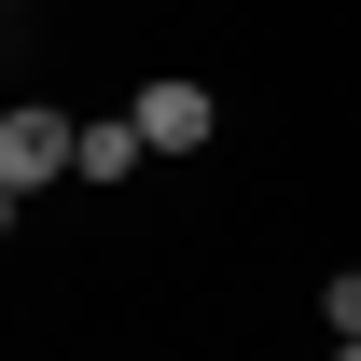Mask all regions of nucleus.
<instances>
[{
    "label": "nucleus",
    "instance_id": "obj_4",
    "mask_svg": "<svg viewBox=\"0 0 361 361\" xmlns=\"http://www.w3.org/2000/svg\"><path fill=\"white\" fill-rule=\"evenodd\" d=\"M319 319H334V334H361V264H348V278H319Z\"/></svg>",
    "mask_w": 361,
    "mask_h": 361
},
{
    "label": "nucleus",
    "instance_id": "obj_3",
    "mask_svg": "<svg viewBox=\"0 0 361 361\" xmlns=\"http://www.w3.org/2000/svg\"><path fill=\"white\" fill-rule=\"evenodd\" d=\"M139 153H153V139H139V111H97V126H84V167H70V180H126Z\"/></svg>",
    "mask_w": 361,
    "mask_h": 361
},
{
    "label": "nucleus",
    "instance_id": "obj_2",
    "mask_svg": "<svg viewBox=\"0 0 361 361\" xmlns=\"http://www.w3.org/2000/svg\"><path fill=\"white\" fill-rule=\"evenodd\" d=\"M139 139H153V153H209V139H223V97L195 84V70H153V84H139Z\"/></svg>",
    "mask_w": 361,
    "mask_h": 361
},
{
    "label": "nucleus",
    "instance_id": "obj_1",
    "mask_svg": "<svg viewBox=\"0 0 361 361\" xmlns=\"http://www.w3.org/2000/svg\"><path fill=\"white\" fill-rule=\"evenodd\" d=\"M70 167H84V126H70V111H42V97L0 111V195H14V209H28L42 180H70Z\"/></svg>",
    "mask_w": 361,
    "mask_h": 361
},
{
    "label": "nucleus",
    "instance_id": "obj_5",
    "mask_svg": "<svg viewBox=\"0 0 361 361\" xmlns=\"http://www.w3.org/2000/svg\"><path fill=\"white\" fill-rule=\"evenodd\" d=\"M334 361H361V334H334Z\"/></svg>",
    "mask_w": 361,
    "mask_h": 361
}]
</instances>
